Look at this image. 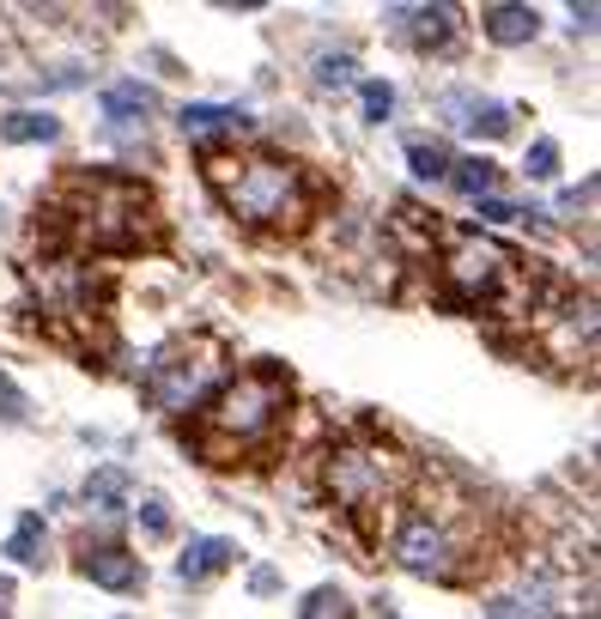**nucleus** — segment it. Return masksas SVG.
I'll return each mask as SVG.
<instances>
[{
    "mask_svg": "<svg viewBox=\"0 0 601 619\" xmlns=\"http://www.w3.org/2000/svg\"><path fill=\"white\" fill-rule=\"evenodd\" d=\"M146 219H152L146 188L110 171L67 176L49 200V231L67 250H134L146 238Z\"/></svg>",
    "mask_w": 601,
    "mask_h": 619,
    "instance_id": "f257e3e1",
    "label": "nucleus"
},
{
    "mask_svg": "<svg viewBox=\"0 0 601 619\" xmlns=\"http://www.w3.org/2000/svg\"><path fill=\"white\" fill-rule=\"evenodd\" d=\"M207 183L213 195L225 200V213L256 231H298L316 207V188L310 176L298 171L292 159H268V152H213L207 159Z\"/></svg>",
    "mask_w": 601,
    "mask_h": 619,
    "instance_id": "f03ea898",
    "label": "nucleus"
},
{
    "mask_svg": "<svg viewBox=\"0 0 601 619\" xmlns=\"http://www.w3.org/2000/svg\"><path fill=\"white\" fill-rule=\"evenodd\" d=\"M286 408H292L286 370H268V365L243 370V377L213 389L207 413H201V449H207V456H243V449L268 444V437L280 432Z\"/></svg>",
    "mask_w": 601,
    "mask_h": 619,
    "instance_id": "7ed1b4c3",
    "label": "nucleus"
},
{
    "mask_svg": "<svg viewBox=\"0 0 601 619\" xmlns=\"http://www.w3.org/2000/svg\"><path fill=\"white\" fill-rule=\"evenodd\" d=\"M438 243H444V279L456 303H468V310H517L529 298L523 262L498 238L468 231V225H438Z\"/></svg>",
    "mask_w": 601,
    "mask_h": 619,
    "instance_id": "20e7f679",
    "label": "nucleus"
},
{
    "mask_svg": "<svg viewBox=\"0 0 601 619\" xmlns=\"http://www.w3.org/2000/svg\"><path fill=\"white\" fill-rule=\"evenodd\" d=\"M401 486H407V461L389 444H377V437H353V444H340L328 456V498L347 516H359V523L389 516Z\"/></svg>",
    "mask_w": 601,
    "mask_h": 619,
    "instance_id": "39448f33",
    "label": "nucleus"
},
{
    "mask_svg": "<svg viewBox=\"0 0 601 619\" xmlns=\"http://www.w3.org/2000/svg\"><path fill=\"white\" fill-rule=\"evenodd\" d=\"M219 370H225L219 341H177V346L158 353L152 377H146V401H152L158 413H189L213 382H219Z\"/></svg>",
    "mask_w": 601,
    "mask_h": 619,
    "instance_id": "423d86ee",
    "label": "nucleus"
},
{
    "mask_svg": "<svg viewBox=\"0 0 601 619\" xmlns=\"http://www.w3.org/2000/svg\"><path fill=\"white\" fill-rule=\"evenodd\" d=\"M395 559H401V571H413V577H456V535H450L438 516H413V523H401V535H395Z\"/></svg>",
    "mask_w": 601,
    "mask_h": 619,
    "instance_id": "0eeeda50",
    "label": "nucleus"
},
{
    "mask_svg": "<svg viewBox=\"0 0 601 619\" xmlns=\"http://www.w3.org/2000/svg\"><path fill=\"white\" fill-rule=\"evenodd\" d=\"M486 619H571V607H565V583H553V577H523L517 589L492 595Z\"/></svg>",
    "mask_w": 601,
    "mask_h": 619,
    "instance_id": "6e6552de",
    "label": "nucleus"
},
{
    "mask_svg": "<svg viewBox=\"0 0 601 619\" xmlns=\"http://www.w3.org/2000/svg\"><path fill=\"white\" fill-rule=\"evenodd\" d=\"M444 122L450 128H462V134H486V140H498V134H510V110L504 104H492V98H480V92H444Z\"/></svg>",
    "mask_w": 601,
    "mask_h": 619,
    "instance_id": "1a4fd4ad",
    "label": "nucleus"
},
{
    "mask_svg": "<svg viewBox=\"0 0 601 619\" xmlns=\"http://www.w3.org/2000/svg\"><path fill=\"white\" fill-rule=\"evenodd\" d=\"M79 577L98 583V589H134L140 583V559L128 553V547H86L79 553Z\"/></svg>",
    "mask_w": 601,
    "mask_h": 619,
    "instance_id": "9d476101",
    "label": "nucleus"
},
{
    "mask_svg": "<svg viewBox=\"0 0 601 619\" xmlns=\"http://www.w3.org/2000/svg\"><path fill=\"white\" fill-rule=\"evenodd\" d=\"M480 31L492 43H504V49H517V43H529L541 31V13L535 7H517V0H492V7L480 13Z\"/></svg>",
    "mask_w": 601,
    "mask_h": 619,
    "instance_id": "9b49d317",
    "label": "nucleus"
},
{
    "mask_svg": "<svg viewBox=\"0 0 601 619\" xmlns=\"http://www.w3.org/2000/svg\"><path fill=\"white\" fill-rule=\"evenodd\" d=\"M237 559V540H225V535H195L183 547V559H177V577L183 583H201V577H213V571H225Z\"/></svg>",
    "mask_w": 601,
    "mask_h": 619,
    "instance_id": "f8f14e48",
    "label": "nucleus"
},
{
    "mask_svg": "<svg viewBox=\"0 0 601 619\" xmlns=\"http://www.w3.org/2000/svg\"><path fill=\"white\" fill-rule=\"evenodd\" d=\"M395 31H401V37H413V43H450V25H456V13H450V7H395Z\"/></svg>",
    "mask_w": 601,
    "mask_h": 619,
    "instance_id": "ddd939ff",
    "label": "nucleus"
},
{
    "mask_svg": "<svg viewBox=\"0 0 601 619\" xmlns=\"http://www.w3.org/2000/svg\"><path fill=\"white\" fill-rule=\"evenodd\" d=\"M249 128V110L237 104H189L183 110V134L189 140H207V134H243Z\"/></svg>",
    "mask_w": 601,
    "mask_h": 619,
    "instance_id": "4468645a",
    "label": "nucleus"
},
{
    "mask_svg": "<svg viewBox=\"0 0 601 619\" xmlns=\"http://www.w3.org/2000/svg\"><path fill=\"white\" fill-rule=\"evenodd\" d=\"M0 134H7V140L13 146H49V140H61V122L49 116V110H13V116L0 122Z\"/></svg>",
    "mask_w": 601,
    "mask_h": 619,
    "instance_id": "2eb2a0df",
    "label": "nucleus"
},
{
    "mask_svg": "<svg viewBox=\"0 0 601 619\" xmlns=\"http://www.w3.org/2000/svg\"><path fill=\"white\" fill-rule=\"evenodd\" d=\"M128 492H134V480H128V468H116V461L86 480V504H92L98 516H116V504L128 498Z\"/></svg>",
    "mask_w": 601,
    "mask_h": 619,
    "instance_id": "dca6fc26",
    "label": "nucleus"
},
{
    "mask_svg": "<svg viewBox=\"0 0 601 619\" xmlns=\"http://www.w3.org/2000/svg\"><path fill=\"white\" fill-rule=\"evenodd\" d=\"M104 116L116 122V128H128V122L152 116V92H146V85H134V80L110 85V92H104Z\"/></svg>",
    "mask_w": 601,
    "mask_h": 619,
    "instance_id": "f3484780",
    "label": "nucleus"
},
{
    "mask_svg": "<svg viewBox=\"0 0 601 619\" xmlns=\"http://www.w3.org/2000/svg\"><path fill=\"white\" fill-rule=\"evenodd\" d=\"M498 176H504V171H498L492 159H456V164H450V183H456L468 200H492Z\"/></svg>",
    "mask_w": 601,
    "mask_h": 619,
    "instance_id": "a211bd4d",
    "label": "nucleus"
},
{
    "mask_svg": "<svg viewBox=\"0 0 601 619\" xmlns=\"http://www.w3.org/2000/svg\"><path fill=\"white\" fill-rule=\"evenodd\" d=\"M43 516L37 511H25L19 516V528L13 535H7V559H13V565H43Z\"/></svg>",
    "mask_w": 601,
    "mask_h": 619,
    "instance_id": "6ab92c4d",
    "label": "nucleus"
},
{
    "mask_svg": "<svg viewBox=\"0 0 601 619\" xmlns=\"http://www.w3.org/2000/svg\"><path fill=\"white\" fill-rule=\"evenodd\" d=\"M298 619H353V595L340 589V583H316L298 601Z\"/></svg>",
    "mask_w": 601,
    "mask_h": 619,
    "instance_id": "aec40b11",
    "label": "nucleus"
},
{
    "mask_svg": "<svg viewBox=\"0 0 601 619\" xmlns=\"http://www.w3.org/2000/svg\"><path fill=\"white\" fill-rule=\"evenodd\" d=\"M407 164H413L419 183H444L450 176V152L444 146H432V140H407Z\"/></svg>",
    "mask_w": 601,
    "mask_h": 619,
    "instance_id": "412c9836",
    "label": "nucleus"
},
{
    "mask_svg": "<svg viewBox=\"0 0 601 619\" xmlns=\"http://www.w3.org/2000/svg\"><path fill=\"white\" fill-rule=\"evenodd\" d=\"M359 104H365V122H389L395 85H389V80H365V85H359Z\"/></svg>",
    "mask_w": 601,
    "mask_h": 619,
    "instance_id": "4be33fe9",
    "label": "nucleus"
},
{
    "mask_svg": "<svg viewBox=\"0 0 601 619\" xmlns=\"http://www.w3.org/2000/svg\"><path fill=\"white\" fill-rule=\"evenodd\" d=\"M0 420H7V425L31 420V401H25V389H19L13 377H7V365H0Z\"/></svg>",
    "mask_w": 601,
    "mask_h": 619,
    "instance_id": "5701e85b",
    "label": "nucleus"
},
{
    "mask_svg": "<svg viewBox=\"0 0 601 619\" xmlns=\"http://www.w3.org/2000/svg\"><path fill=\"white\" fill-rule=\"evenodd\" d=\"M553 171H559V146H553V140H535V146H529V176H535V183H547Z\"/></svg>",
    "mask_w": 601,
    "mask_h": 619,
    "instance_id": "b1692460",
    "label": "nucleus"
},
{
    "mask_svg": "<svg viewBox=\"0 0 601 619\" xmlns=\"http://www.w3.org/2000/svg\"><path fill=\"white\" fill-rule=\"evenodd\" d=\"M134 516L146 523V535H165V528H170V504L158 498V492H146V498H140V511H134Z\"/></svg>",
    "mask_w": 601,
    "mask_h": 619,
    "instance_id": "393cba45",
    "label": "nucleus"
},
{
    "mask_svg": "<svg viewBox=\"0 0 601 619\" xmlns=\"http://www.w3.org/2000/svg\"><path fill=\"white\" fill-rule=\"evenodd\" d=\"M316 80L322 85H347L353 80V55H322V61H316Z\"/></svg>",
    "mask_w": 601,
    "mask_h": 619,
    "instance_id": "a878e982",
    "label": "nucleus"
},
{
    "mask_svg": "<svg viewBox=\"0 0 601 619\" xmlns=\"http://www.w3.org/2000/svg\"><path fill=\"white\" fill-rule=\"evenodd\" d=\"M480 219H498V225H510V219H535V213L510 207V200H480Z\"/></svg>",
    "mask_w": 601,
    "mask_h": 619,
    "instance_id": "bb28decb",
    "label": "nucleus"
},
{
    "mask_svg": "<svg viewBox=\"0 0 601 619\" xmlns=\"http://www.w3.org/2000/svg\"><path fill=\"white\" fill-rule=\"evenodd\" d=\"M571 25H577V31H596V0H583V7H571Z\"/></svg>",
    "mask_w": 601,
    "mask_h": 619,
    "instance_id": "cd10ccee",
    "label": "nucleus"
},
{
    "mask_svg": "<svg viewBox=\"0 0 601 619\" xmlns=\"http://www.w3.org/2000/svg\"><path fill=\"white\" fill-rule=\"evenodd\" d=\"M0 601H13V583H7V577H0Z\"/></svg>",
    "mask_w": 601,
    "mask_h": 619,
    "instance_id": "c85d7f7f",
    "label": "nucleus"
}]
</instances>
